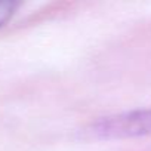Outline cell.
I'll return each mask as SVG.
<instances>
[{
    "label": "cell",
    "mask_w": 151,
    "mask_h": 151,
    "mask_svg": "<svg viewBox=\"0 0 151 151\" xmlns=\"http://www.w3.org/2000/svg\"><path fill=\"white\" fill-rule=\"evenodd\" d=\"M91 132L101 139H123L151 135V108L102 117L92 124Z\"/></svg>",
    "instance_id": "6da1fadb"
},
{
    "label": "cell",
    "mask_w": 151,
    "mask_h": 151,
    "mask_svg": "<svg viewBox=\"0 0 151 151\" xmlns=\"http://www.w3.org/2000/svg\"><path fill=\"white\" fill-rule=\"evenodd\" d=\"M18 5L15 2H0V27L6 25V22L14 17Z\"/></svg>",
    "instance_id": "7a4b0ae2"
}]
</instances>
